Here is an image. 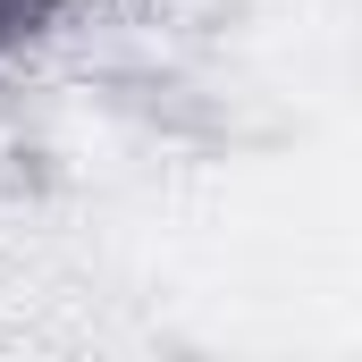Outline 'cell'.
<instances>
[{
	"mask_svg": "<svg viewBox=\"0 0 362 362\" xmlns=\"http://www.w3.org/2000/svg\"><path fill=\"white\" fill-rule=\"evenodd\" d=\"M59 17H68V0H0V59L25 51V42H42Z\"/></svg>",
	"mask_w": 362,
	"mask_h": 362,
	"instance_id": "1",
	"label": "cell"
}]
</instances>
